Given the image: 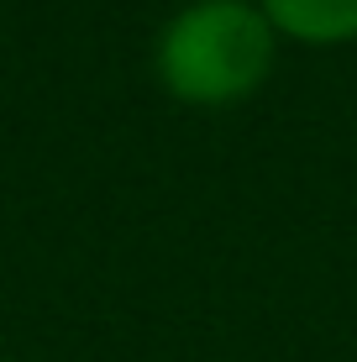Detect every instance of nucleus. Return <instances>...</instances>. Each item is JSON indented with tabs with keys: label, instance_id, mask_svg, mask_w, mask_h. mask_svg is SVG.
<instances>
[{
	"label": "nucleus",
	"instance_id": "obj_1",
	"mask_svg": "<svg viewBox=\"0 0 357 362\" xmlns=\"http://www.w3.org/2000/svg\"><path fill=\"white\" fill-rule=\"evenodd\" d=\"M279 32L257 0H189L163 21L153 47L158 84L179 105H237L274 74Z\"/></svg>",
	"mask_w": 357,
	"mask_h": 362
},
{
	"label": "nucleus",
	"instance_id": "obj_2",
	"mask_svg": "<svg viewBox=\"0 0 357 362\" xmlns=\"http://www.w3.org/2000/svg\"><path fill=\"white\" fill-rule=\"evenodd\" d=\"M279 42L341 47L357 42V0H257Z\"/></svg>",
	"mask_w": 357,
	"mask_h": 362
},
{
	"label": "nucleus",
	"instance_id": "obj_3",
	"mask_svg": "<svg viewBox=\"0 0 357 362\" xmlns=\"http://www.w3.org/2000/svg\"><path fill=\"white\" fill-rule=\"evenodd\" d=\"M0 362H11V357H0Z\"/></svg>",
	"mask_w": 357,
	"mask_h": 362
}]
</instances>
